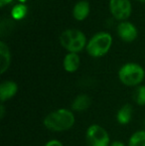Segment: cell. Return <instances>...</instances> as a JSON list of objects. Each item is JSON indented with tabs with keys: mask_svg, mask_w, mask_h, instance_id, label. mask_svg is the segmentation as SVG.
<instances>
[{
	"mask_svg": "<svg viewBox=\"0 0 145 146\" xmlns=\"http://www.w3.org/2000/svg\"><path fill=\"white\" fill-rule=\"evenodd\" d=\"M75 116L72 110L58 108L49 112L43 119V125L53 132L68 131L75 125Z\"/></svg>",
	"mask_w": 145,
	"mask_h": 146,
	"instance_id": "obj_1",
	"label": "cell"
},
{
	"mask_svg": "<svg viewBox=\"0 0 145 146\" xmlns=\"http://www.w3.org/2000/svg\"><path fill=\"white\" fill-rule=\"evenodd\" d=\"M145 78V71L140 65L135 63H127L118 71V79L127 87H138Z\"/></svg>",
	"mask_w": 145,
	"mask_h": 146,
	"instance_id": "obj_2",
	"label": "cell"
},
{
	"mask_svg": "<svg viewBox=\"0 0 145 146\" xmlns=\"http://www.w3.org/2000/svg\"><path fill=\"white\" fill-rule=\"evenodd\" d=\"M112 45V38L109 33L99 32L93 35L87 45V52L91 57L101 58L107 54Z\"/></svg>",
	"mask_w": 145,
	"mask_h": 146,
	"instance_id": "obj_3",
	"label": "cell"
},
{
	"mask_svg": "<svg viewBox=\"0 0 145 146\" xmlns=\"http://www.w3.org/2000/svg\"><path fill=\"white\" fill-rule=\"evenodd\" d=\"M60 43L69 53H79L87 47V38L85 34L77 29H68L61 34Z\"/></svg>",
	"mask_w": 145,
	"mask_h": 146,
	"instance_id": "obj_4",
	"label": "cell"
},
{
	"mask_svg": "<svg viewBox=\"0 0 145 146\" xmlns=\"http://www.w3.org/2000/svg\"><path fill=\"white\" fill-rule=\"evenodd\" d=\"M87 146H109L110 137L105 127L99 124H91L85 130Z\"/></svg>",
	"mask_w": 145,
	"mask_h": 146,
	"instance_id": "obj_5",
	"label": "cell"
},
{
	"mask_svg": "<svg viewBox=\"0 0 145 146\" xmlns=\"http://www.w3.org/2000/svg\"><path fill=\"white\" fill-rule=\"evenodd\" d=\"M109 11L116 20H126L131 14L129 0H109Z\"/></svg>",
	"mask_w": 145,
	"mask_h": 146,
	"instance_id": "obj_6",
	"label": "cell"
},
{
	"mask_svg": "<svg viewBox=\"0 0 145 146\" xmlns=\"http://www.w3.org/2000/svg\"><path fill=\"white\" fill-rule=\"evenodd\" d=\"M117 34L121 40L125 42H132L137 37V29L130 22H121L117 26Z\"/></svg>",
	"mask_w": 145,
	"mask_h": 146,
	"instance_id": "obj_7",
	"label": "cell"
},
{
	"mask_svg": "<svg viewBox=\"0 0 145 146\" xmlns=\"http://www.w3.org/2000/svg\"><path fill=\"white\" fill-rule=\"evenodd\" d=\"M18 92V85L14 81H3L0 85L1 104L12 100Z\"/></svg>",
	"mask_w": 145,
	"mask_h": 146,
	"instance_id": "obj_8",
	"label": "cell"
},
{
	"mask_svg": "<svg viewBox=\"0 0 145 146\" xmlns=\"http://www.w3.org/2000/svg\"><path fill=\"white\" fill-rule=\"evenodd\" d=\"M91 104V98L85 94H81L73 98L72 104H71V110L75 112H83L89 110Z\"/></svg>",
	"mask_w": 145,
	"mask_h": 146,
	"instance_id": "obj_9",
	"label": "cell"
},
{
	"mask_svg": "<svg viewBox=\"0 0 145 146\" xmlns=\"http://www.w3.org/2000/svg\"><path fill=\"white\" fill-rule=\"evenodd\" d=\"M132 116H133V108L130 104H125L117 110L115 118L120 125H127L132 120Z\"/></svg>",
	"mask_w": 145,
	"mask_h": 146,
	"instance_id": "obj_10",
	"label": "cell"
},
{
	"mask_svg": "<svg viewBox=\"0 0 145 146\" xmlns=\"http://www.w3.org/2000/svg\"><path fill=\"white\" fill-rule=\"evenodd\" d=\"M81 65V58L77 53H69L65 56L63 67L68 73H75L79 70Z\"/></svg>",
	"mask_w": 145,
	"mask_h": 146,
	"instance_id": "obj_11",
	"label": "cell"
},
{
	"mask_svg": "<svg viewBox=\"0 0 145 146\" xmlns=\"http://www.w3.org/2000/svg\"><path fill=\"white\" fill-rule=\"evenodd\" d=\"M11 63V54L8 46L4 42H0V73L3 75L8 70Z\"/></svg>",
	"mask_w": 145,
	"mask_h": 146,
	"instance_id": "obj_12",
	"label": "cell"
},
{
	"mask_svg": "<svg viewBox=\"0 0 145 146\" xmlns=\"http://www.w3.org/2000/svg\"><path fill=\"white\" fill-rule=\"evenodd\" d=\"M89 4L85 0L79 1L73 8V16L77 21H83L89 16Z\"/></svg>",
	"mask_w": 145,
	"mask_h": 146,
	"instance_id": "obj_13",
	"label": "cell"
},
{
	"mask_svg": "<svg viewBox=\"0 0 145 146\" xmlns=\"http://www.w3.org/2000/svg\"><path fill=\"white\" fill-rule=\"evenodd\" d=\"M127 146H145V130H138L132 133Z\"/></svg>",
	"mask_w": 145,
	"mask_h": 146,
	"instance_id": "obj_14",
	"label": "cell"
},
{
	"mask_svg": "<svg viewBox=\"0 0 145 146\" xmlns=\"http://www.w3.org/2000/svg\"><path fill=\"white\" fill-rule=\"evenodd\" d=\"M133 100L139 106H145V86L140 85L136 87L133 94Z\"/></svg>",
	"mask_w": 145,
	"mask_h": 146,
	"instance_id": "obj_15",
	"label": "cell"
},
{
	"mask_svg": "<svg viewBox=\"0 0 145 146\" xmlns=\"http://www.w3.org/2000/svg\"><path fill=\"white\" fill-rule=\"evenodd\" d=\"M27 11H28L27 7L24 4H17V5H15L12 8L11 15L15 20H21L26 16Z\"/></svg>",
	"mask_w": 145,
	"mask_h": 146,
	"instance_id": "obj_16",
	"label": "cell"
},
{
	"mask_svg": "<svg viewBox=\"0 0 145 146\" xmlns=\"http://www.w3.org/2000/svg\"><path fill=\"white\" fill-rule=\"evenodd\" d=\"M44 146H65V145L63 144L62 141L58 140V139H51V140L47 141Z\"/></svg>",
	"mask_w": 145,
	"mask_h": 146,
	"instance_id": "obj_17",
	"label": "cell"
},
{
	"mask_svg": "<svg viewBox=\"0 0 145 146\" xmlns=\"http://www.w3.org/2000/svg\"><path fill=\"white\" fill-rule=\"evenodd\" d=\"M5 116V106L4 104H1L0 106V118H4Z\"/></svg>",
	"mask_w": 145,
	"mask_h": 146,
	"instance_id": "obj_18",
	"label": "cell"
},
{
	"mask_svg": "<svg viewBox=\"0 0 145 146\" xmlns=\"http://www.w3.org/2000/svg\"><path fill=\"white\" fill-rule=\"evenodd\" d=\"M109 146H126L125 144H124L122 141H118V140H115V141H113V142H111L110 143V145Z\"/></svg>",
	"mask_w": 145,
	"mask_h": 146,
	"instance_id": "obj_19",
	"label": "cell"
},
{
	"mask_svg": "<svg viewBox=\"0 0 145 146\" xmlns=\"http://www.w3.org/2000/svg\"><path fill=\"white\" fill-rule=\"evenodd\" d=\"M12 1H13V0H0V6H1V7H4L6 4L11 3Z\"/></svg>",
	"mask_w": 145,
	"mask_h": 146,
	"instance_id": "obj_20",
	"label": "cell"
},
{
	"mask_svg": "<svg viewBox=\"0 0 145 146\" xmlns=\"http://www.w3.org/2000/svg\"><path fill=\"white\" fill-rule=\"evenodd\" d=\"M137 1H139V2H142V3H145V0H137Z\"/></svg>",
	"mask_w": 145,
	"mask_h": 146,
	"instance_id": "obj_21",
	"label": "cell"
},
{
	"mask_svg": "<svg viewBox=\"0 0 145 146\" xmlns=\"http://www.w3.org/2000/svg\"><path fill=\"white\" fill-rule=\"evenodd\" d=\"M18 1H19V2H22V3H24V2H25L26 0H18Z\"/></svg>",
	"mask_w": 145,
	"mask_h": 146,
	"instance_id": "obj_22",
	"label": "cell"
},
{
	"mask_svg": "<svg viewBox=\"0 0 145 146\" xmlns=\"http://www.w3.org/2000/svg\"><path fill=\"white\" fill-rule=\"evenodd\" d=\"M144 126H145V120H144Z\"/></svg>",
	"mask_w": 145,
	"mask_h": 146,
	"instance_id": "obj_23",
	"label": "cell"
}]
</instances>
